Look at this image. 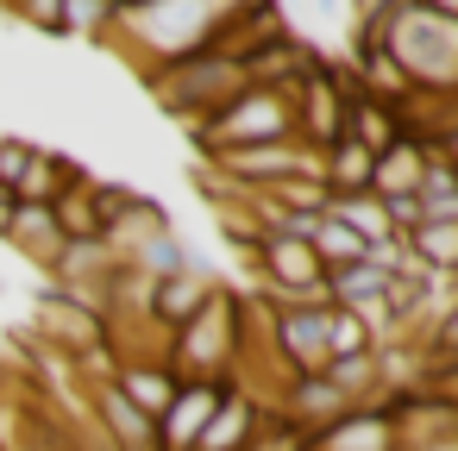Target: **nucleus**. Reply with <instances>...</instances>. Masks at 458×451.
<instances>
[{
	"label": "nucleus",
	"instance_id": "obj_1",
	"mask_svg": "<svg viewBox=\"0 0 458 451\" xmlns=\"http://www.w3.org/2000/svg\"><path fill=\"white\" fill-rule=\"evenodd\" d=\"M245 351H251V307L239 295L214 288L201 301V313L170 332L164 363L176 370V382H239Z\"/></svg>",
	"mask_w": 458,
	"mask_h": 451
},
{
	"label": "nucleus",
	"instance_id": "obj_2",
	"mask_svg": "<svg viewBox=\"0 0 458 451\" xmlns=\"http://www.w3.org/2000/svg\"><path fill=\"white\" fill-rule=\"evenodd\" d=\"M233 7H239V0H151V7H126V13H120L114 38H120V51H126L132 63L164 70V63H176V57L208 51L214 32H220V20H226Z\"/></svg>",
	"mask_w": 458,
	"mask_h": 451
},
{
	"label": "nucleus",
	"instance_id": "obj_3",
	"mask_svg": "<svg viewBox=\"0 0 458 451\" xmlns=\"http://www.w3.org/2000/svg\"><path fill=\"white\" fill-rule=\"evenodd\" d=\"M283 138H295V101H289V88H258V82H245L214 120L195 126V151L201 157L251 151V145H283Z\"/></svg>",
	"mask_w": 458,
	"mask_h": 451
},
{
	"label": "nucleus",
	"instance_id": "obj_4",
	"mask_svg": "<svg viewBox=\"0 0 458 451\" xmlns=\"http://www.w3.org/2000/svg\"><path fill=\"white\" fill-rule=\"evenodd\" d=\"M239 88H245V70H239L233 57H220V51L176 57V63H164V76H151L157 107H164V113H176L189 132H195L201 120H214Z\"/></svg>",
	"mask_w": 458,
	"mask_h": 451
},
{
	"label": "nucleus",
	"instance_id": "obj_5",
	"mask_svg": "<svg viewBox=\"0 0 458 451\" xmlns=\"http://www.w3.org/2000/svg\"><path fill=\"white\" fill-rule=\"evenodd\" d=\"M345 88H352V76H339V70H327L320 57L308 63V76L289 88V101H295V145L301 151H333L339 138H345Z\"/></svg>",
	"mask_w": 458,
	"mask_h": 451
},
{
	"label": "nucleus",
	"instance_id": "obj_6",
	"mask_svg": "<svg viewBox=\"0 0 458 451\" xmlns=\"http://www.w3.org/2000/svg\"><path fill=\"white\" fill-rule=\"evenodd\" d=\"M327 313L333 307H270L264 313L270 320V351H276L283 376H314L327 363Z\"/></svg>",
	"mask_w": 458,
	"mask_h": 451
},
{
	"label": "nucleus",
	"instance_id": "obj_7",
	"mask_svg": "<svg viewBox=\"0 0 458 451\" xmlns=\"http://www.w3.org/2000/svg\"><path fill=\"white\" fill-rule=\"evenodd\" d=\"M226 388L233 382H182L176 401L157 413V451H195V438L208 432L214 407L226 401Z\"/></svg>",
	"mask_w": 458,
	"mask_h": 451
},
{
	"label": "nucleus",
	"instance_id": "obj_8",
	"mask_svg": "<svg viewBox=\"0 0 458 451\" xmlns=\"http://www.w3.org/2000/svg\"><path fill=\"white\" fill-rule=\"evenodd\" d=\"M308 451H402V426H395L389 407L364 401V407L339 413L333 426H320V432L308 438Z\"/></svg>",
	"mask_w": 458,
	"mask_h": 451
},
{
	"label": "nucleus",
	"instance_id": "obj_9",
	"mask_svg": "<svg viewBox=\"0 0 458 451\" xmlns=\"http://www.w3.org/2000/svg\"><path fill=\"white\" fill-rule=\"evenodd\" d=\"M214 288H220V282H214L208 270H176V276H164V282H145V320H151L157 332H176L182 320L201 313V301H208Z\"/></svg>",
	"mask_w": 458,
	"mask_h": 451
},
{
	"label": "nucleus",
	"instance_id": "obj_10",
	"mask_svg": "<svg viewBox=\"0 0 458 451\" xmlns=\"http://www.w3.org/2000/svg\"><path fill=\"white\" fill-rule=\"evenodd\" d=\"M107 382H114V388H120L145 420H157V413L176 401V388H182V382H176V370H170L164 357H120Z\"/></svg>",
	"mask_w": 458,
	"mask_h": 451
},
{
	"label": "nucleus",
	"instance_id": "obj_11",
	"mask_svg": "<svg viewBox=\"0 0 458 451\" xmlns=\"http://www.w3.org/2000/svg\"><path fill=\"white\" fill-rule=\"evenodd\" d=\"M7 245H13L26 263H38V270H57V257H64L70 232H64L57 207H32V201H20V207H13V226H7Z\"/></svg>",
	"mask_w": 458,
	"mask_h": 451
},
{
	"label": "nucleus",
	"instance_id": "obj_12",
	"mask_svg": "<svg viewBox=\"0 0 458 451\" xmlns=\"http://www.w3.org/2000/svg\"><path fill=\"white\" fill-rule=\"evenodd\" d=\"M345 138H352V145H364L370 157H377V151H389L395 138H408L402 107H389V101H377V95H364V88L352 82V88H345Z\"/></svg>",
	"mask_w": 458,
	"mask_h": 451
},
{
	"label": "nucleus",
	"instance_id": "obj_13",
	"mask_svg": "<svg viewBox=\"0 0 458 451\" xmlns=\"http://www.w3.org/2000/svg\"><path fill=\"white\" fill-rule=\"evenodd\" d=\"M427 138H395L389 151H377V163H370V195L377 201H408V195H420V170H427Z\"/></svg>",
	"mask_w": 458,
	"mask_h": 451
},
{
	"label": "nucleus",
	"instance_id": "obj_14",
	"mask_svg": "<svg viewBox=\"0 0 458 451\" xmlns=\"http://www.w3.org/2000/svg\"><path fill=\"white\" fill-rule=\"evenodd\" d=\"M370 151L364 145H352V138H339L333 151H320V182L333 188V195H370Z\"/></svg>",
	"mask_w": 458,
	"mask_h": 451
},
{
	"label": "nucleus",
	"instance_id": "obj_15",
	"mask_svg": "<svg viewBox=\"0 0 458 451\" xmlns=\"http://www.w3.org/2000/svg\"><path fill=\"white\" fill-rule=\"evenodd\" d=\"M345 232H358L364 245H389L395 238V226H389V207L377 201V195H333V207H327Z\"/></svg>",
	"mask_w": 458,
	"mask_h": 451
},
{
	"label": "nucleus",
	"instance_id": "obj_16",
	"mask_svg": "<svg viewBox=\"0 0 458 451\" xmlns=\"http://www.w3.org/2000/svg\"><path fill=\"white\" fill-rule=\"evenodd\" d=\"M308 245H314L320 270H345V263H364V251H370V245H364L358 232H345V226H339L333 213H320V220H314V238H308Z\"/></svg>",
	"mask_w": 458,
	"mask_h": 451
},
{
	"label": "nucleus",
	"instance_id": "obj_17",
	"mask_svg": "<svg viewBox=\"0 0 458 451\" xmlns=\"http://www.w3.org/2000/svg\"><path fill=\"white\" fill-rule=\"evenodd\" d=\"M120 0H64V32L70 38H114Z\"/></svg>",
	"mask_w": 458,
	"mask_h": 451
},
{
	"label": "nucleus",
	"instance_id": "obj_18",
	"mask_svg": "<svg viewBox=\"0 0 458 451\" xmlns=\"http://www.w3.org/2000/svg\"><path fill=\"white\" fill-rule=\"evenodd\" d=\"M245 451H308V432H301L289 413L264 407V420H258V432L245 438Z\"/></svg>",
	"mask_w": 458,
	"mask_h": 451
},
{
	"label": "nucleus",
	"instance_id": "obj_19",
	"mask_svg": "<svg viewBox=\"0 0 458 451\" xmlns=\"http://www.w3.org/2000/svg\"><path fill=\"white\" fill-rule=\"evenodd\" d=\"M352 351H377V338H370V326L358 313L333 307L327 313V357H352Z\"/></svg>",
	"mask_w": 458,
	"mask_h": 451
},
{
	"label": "nucleus",
	"instance_id": "obj_20",
	"mask_svg": "<svg viewBox=\"0 0 458 451\" xmlns=\"http://www.w3.org/2000/svg\"><path fill=\"white\" fill-rule=\"evenodd\" d=\"M32 151L38 145H26V138H0V188H7V195H20V182L32 170Z\"/></svg>",
	"mask_w": 458,
	"mask_h": 451
},
{
	"label": "nucleus",
	"instance_id": "obj_21",
	"mask_svg": "<svg viewBox=\"0 0 458 451\" xmlns=\"http://www.w3.org/2000/svg\"><path fill=\"white\" fill-rule=\"evenodd\" d=\"M427 357H458V288H452V301L439 307V320L427 332Z\"/></svg>",
	"mask_w": 458,
	"mask_h": 451
},
{
	"label": "nucleus",
	"instance_id": "obj_22",
	"mask_svg": "<svg viewBox=\"0 0 458 451\" xmlns=\"http://www.w3.org/2000/svg\"><path fill=\"white\" fill-rule=\"evenodd\" d=\"M20 20H32L38 32H64V0H7Z\"/></svg>",
	"mask_w": 458,
	"mask_h": 451
},
{
	"label": "nucleus",
	"instance_id": "obj_23",
	"mask_svg": "<svg viewBox=\"0 0 458 451\" xmlns=\"http://www.w3.org/2000/svg\"><path fill=\"white\" fill-rule=\"evenodd\" d=\"M402 451H458V426H445V432H433V438H414V445H402Z\"/></svg>",
	"mask_w": 458,
	"mask_h": 451
},
{
	"label": "nucleus",
	"instance_id": "obj_24",
	"mask_svg": "<svg viewBox=\"0 0 458 451\" xmlns=\"http://www.w3.org/2000/svg\"><path fill=\"white\" fill-rule=\"evenodd\" d=\"M414 7H427V13H439V20L458 26V0H414Z\"/></svg>",
	"mask_w": 458,
	"mask_h": 451
},
{
	"label": "nucleus",
	"instance_id": "obj_25",
	"mask_svg": "<svg viewBox=\"0 0 458 451\" xmlns=\"http://www.w3.org/2000/svg\"><path fill=\"white\" fill-rule=\"evenodd\" d=\"M433 145H439V157H445V163H452V170H458V132H439V138H433Z\"/></svg>",
	"mask_w": 458,
	"mask_h": 451
},
{
	"label": "nucleus",
	"instance_id": "obj_26",
	"mask_svg": "<svg viewBox=\"0 0 458 451\" xmlns=\"http://www.w3.org/2000/svg\"><path fill=\"white\" fill-rule=\"evenodd\" d=\"M13 207H20V201H13L7 188H0V238H7V226H13Z\"/></svg>",
	"mask_w": 458,
	"mask_h": 451
}]
</instances>
